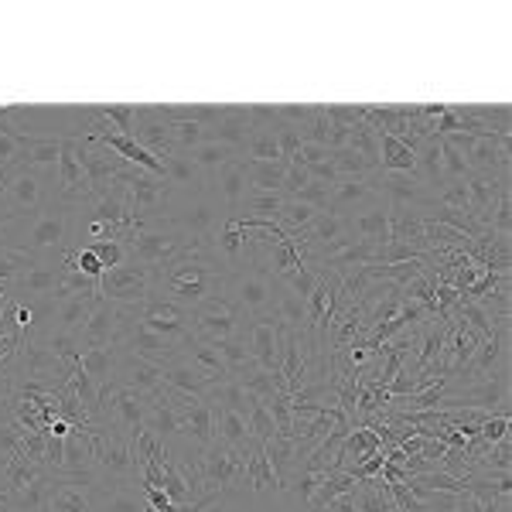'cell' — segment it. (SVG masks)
<instances>
[{
    "label": "cell",
    "instance_id": "cell-17",
    "mask_svg": "<svg viewBox=\"0 0 512 512\" xmlns=\"http://www.w3.org/2000/svg\"><path fill=\"white\" fill-rule=\"evenodd\" d=\"M181 362H185L188 369H195L198 376L216 379V383H222V379H233L216 345L202 342V338H195L192 332H188V338H181Z\"/></svg>",
    "mask_w": 512,
    "mask_h": 512
},
{
    "label": "cell",
    "instance_id": "cell-18",
    "mask_svg": "<svg viewBox=\"0 0 512 512\" xmlns=\"http://www.w3.org/2000/svg\"><path fill=\"white\" fill-rule=\"evenodd\" d=\"M383 198L376 195V188L369 185V175L366 178H342L338 185H332V195H328V212L335 216H352L359 212V205H376Z\"/></svg>",
    "mask_w": 512,
    "mask_h": 512
},
{
    "label": "cell",
    "instance_id": "cell-9",
    "mask_svg": "<svg viewBox=\"0 0 512 512\" xmlns=\"http://www.w3.org/2000/svg\"><path fill=\"white\" fill-rule=\"evenodd\" d=\"M243 328H246L243 311H239L226 294L209 297V301L198 304L192 311V335L202 338V342H212V345L226 342V338L243 335Z\"/></svg>",
    "mask_w": 512,
    "mask_h": 512
},
{
    "label": "cell",
    "instance_id": "cell-20",
    "mask_svg": "<svg viewBox=\"0 0 512 512\" xmlns=\"http://www.w3.org/2000/svg\"><path fill=\"white\" fill-rule=\"evenodd\" d=\"M253 127H250V110L246 106H222L219 120L209 127V137L216 144H226L233 147L236 154H243V144L250 140Z\"/></svg>",
    "mask_w": 512,
    "mask_h": 512
},
{
    "label": "cell",
    "instance_id": "cell-51",
    "mask_svg": "<svg viewBox=\"0 0 512 512\" xmlns=\"http://www.w3.org/2000/svg\"><path fill=\"white\" fill-rule=\"evenodd\" d=\"M28 137H14V134H0V171H7L14 161H18L21 147Z\"/></svg>",
    "mask_w": 512,
    "mask_h": 512
},
{
    "label": "cell",
    "instance_id": "cell-10",
    "mask_svg": "<svg viewBox=\"0 0 512 512\" xmlns=\"http://www.w3.org/2000/svg\"><path fill=\"white\" fill-rule=\"evenodd\" d=\"M369 185L383 198L390 209H427L434 192L417 175H403V171H373Z\"/></svg>",
    "mask_w": 512,
    "mask_h": 512
},
{
    "label": "cell",
    "instance_id": "cell-7",
    "mask_svg": "<svg viewBox=\"0 0 512 512\" xmlns=\"http://www.w3.org/2000/svg\"><path fill=\"white\" fill-rule=\"evenodd\" d=\"M123 246H127V260L130 263H144V267H161V263L175 260L178 253H185L188 239L168 229L164 222H151V226H140L130 236H123Z\"/></svg>",
    "mask_w": 512,
    "mask_h": 512
},
{
    "label": "cell",
    "instance_id": "cell-5",
    "mask_svg": "<svg viewBox=\"0 0 512 512\" xmlns=\"http://www.w3.org/2000/svg\"><path fill=\"white\" fill-rule=\"evenodd\" d=\"M52 185H59V168H7L4 171V202L7 216H31L45 209L52 198Z\"/></svg>",
    "mask_w": 512,
    "mask_h": 512
},
{
    "label": "cell",
    "instance_id": "cell-25",
    "mask_svg": "<svg viewBox=\"0 0 512 512\" xmlns=\"http://www.w3.org/2000/svg\"><path fill=\"white\" fill-rule=\"evenodd\" d=\"M226 383V379H222ZM164 386L168 390H175V393H185V396H192V400H205L212 390H216V379H205V376H198L195 369H188L185 362H171V366H164Z\"/></svg>",
    "mask_w": 512,
    "mask_h": 512
},
{
    "label": "cell",
    "instance_id": "cell-47",
    "mask_svg": "<svg viewBox=\"0 0 512 512\" xmlns=\"http://www.w3.org/2000/svg\"><path fill=\"white\" fill-rule=\"evenodd\" d=\"M31 263H35V256L11 250V246H0V280H4V284H14Z\"/></svg>",
    "mask_w": 512,
    "mask_h": 512
},
{
    "label": "cell",
    "instance_id": "cell-28",
    "mask_svg": "<svg viewBox=\"0 0 512 512\" xmlns=\"http://www.w3.org/2000/svg\"><path fill=\"white\" fill-rule=\"evenodd\" d=\"M62 137H28L11 168H59Z\"/></svg>",
    "mask_w": 512,
    "mask_h": 512
},
{
    "label": "cell",
    "instance_id": "cell-22",
    "mask_svg": "<svg viewBox=\"0 0 512 512\" xmlns=\"http://www.w3.org/2000/svg\"><path fill=\"white\" fill-rule=\"evenodd\" d=\"M212 192L222 198V212H226V216H233V212L239 209V202H243V195L250 192V181H246L243 161L233 158V161L222 164L216 175H212Z\"/></svg>",
    "mask_w": 512,
    "mask_h": 512
},
{
    "label": "cell",
    "instance_id": "cell-19",
    "mask_svg": "<svg viewBox=\"0 0 512 512\" xmlns=\"http://www.w3.org/2000/svg\"><path fill=\"white\" fill-rule=\"evenodd\" d=\"M246 458V482H250V492L256 499H267V495H277L284 485L277 482L274 468H270V458H267V444L260 441H250L243 451Z\"/></svg>",
    "mask_w": 512,
    "mask_h": 512
},
{
    "label": "cell",
    "instance_id": "cell-57",
    "mask_svg": "<svg viewBox=\"0 0 512 512\" xmlns=\"http://www.w3.org/2000/svg\"><path fill=\"white\" fill-rule=\"evenodd\" d=\"M212 512H216V509H212Z\"/></svg>",
    "mask_w": 512,
    "mask_h": 512
},
{
    "label": "cell",
    "instance_id": "cell-21",
    "mask_svg": "<svg viewBox=\"0 0 512 512\" xmlns=\"http://www.w3.org/2000/svg\"><path fill=\"white\" fill-rule=\"evenodd\" d=\"M345 226H349V236L366 239V243H373V246L390 243V209H386V202H376V205H369L366 212L345 216Z\"/></svg>",
    "mask_w": 512,
    "mask_h": 512
},
{
    "label": "cell",
    "instance_id": "cell-33",
    "mask_svg": "<svg viewBox=\"0 0 512 512\" xmlns=\"http://www.w3.org/2000/svg\"><path fill=\"white\" fill-rule=\"evenodd\" d=\"M287 198L280 192H246L243 202H239V209L233 212V219H277V212L284 209Z\"/></svg>",
    "mask_w": 512,
    "mask_h": 512
},
{
    "label": "cell",
    "instance_id": "cell-55",
    "mask_svg": "<svg viewBox=\"0 0 512 512\" xmlns=\"http://www.w3.org/2000/svg\"><path fill=\"white\" fill-rule=\"evenodd\" d=\"M0 195H4V171H0Z\"/></svg>",
    "mask_w": 512,
    "mask_h": 512
},
{
    "label": "cell",
    "instance_id": "cell-2",
    "mask_svg": "<svg viewBox=\"0 0 512 512\" xmlns=\"http://www.w3.org/2000/svg\"><path fill=\"white\" fill-rule=\"evenodd\" d=\"M0 246H11L35 260H62L72 246V205L55 195L45 209L31 216H11Z\"/></svg>",
    "mask_w": 512,
    "mask_h": 512
},
{
    "label": "cell",
    "instance_id": "cell-35",
    "mask_svg": "<svg viewBox=\"0 0 512 512\" xmlns=\"http://www.w3.org/2000/svg\"><path fill=\"white\" fill-rule=\"evenodd\" d=\"M212 410H216V441L229 444V448H236V451H246V444L253 441L246 417L233 414V410H222V407H212Z\"/></svg>",
    "mask_w": 512,
    "mask_h": 512
},
{
    "label": "cell",
    "instance_id": "cell-11",
    "mask_svg": "<svg viewBox=\"0 0 512 512\" xmlns=\"http://www.w3.org/2000/svg\"><path fill=\"white\" fill-rule=\"evenodd\" d=\"M99 297L113 304H144L151 297V267L144 263H120V267L106 270L99 280Z\"/></svg>",
    "mask_w": 512,
    "mask_h": 512
},
{
    "label": "cell",
    "instance_id": "cell-31",
    "mask_svg": "<svg viewBox=\"0 0 512 512\" xmlns=\"http://www.w3.org/2000/svg\"><path fill=\"white\" fill-rule=\"evenodd\" d=\"M267 458H270V468H274L277 482L287 485L291 478L297 475V468H301V454H297V444L291 437H274V441H267Z\"/></svg>",
    "mask_w": 512,
    "mask_h": 512
},
{
    "label": "cell",
    "instance_id": "cell-46",
    "mask_svg": "<svg viewBox=\"0 0 512 512\" xmlns=\"http://www.w3.org/2000/svg\"><path fill=\"white\" fill-rule=\"evenodd\" d=\"M137 110H140V106H103V110H99V117L110 123V130H117V134L134 137V130H137Z\"/></svg>",
    "mask_w": 512,
    "mask_h": 512
},
{
    "label": "cell",
    "instance_id": "cell-14",
    "mask_svg": "<svg viewBox=\"0 0 512 512\" xmlns=\"http://www.w3.org/2000/svg\"><path fill=\"white\" fill-rule=\"evenodd\" d=\"M117 345H120V349L140 355V359L154 362V366H161V369L181 359V342H171V338H164V335L147 332V328H140V321H134V325L123 332V338Z\"/></svg>",
    "mask_w": 512,
    "mask_h": 512
},
{
    "label": "cell",
    "instance_id": "cell-39",
    "mask_svg": "<svg viewBox=\"0 0 512 512\" xmlns=\"http://www.w3.org/2000/svg\"><path fill=\"white\" fill-rule=\"evenodd\" d=\"M188 158H192V161L198 164V168H202V175L212 181V175H216L222 164L239 158V154L233 151V147H226V144H216V140H205V144H198L195 151H188Z\"/></svg>",
    "mask_w": 512,
    "mask_h": 512
},
{
    "label": "cell",
    "instance_id": "cell-4",
    "mask_svg": "<svg viewBox=\"0 0 512 512\" xmlns=\"http://www.w3.org/2000/svg\"><path fill=\"white\" fill-rule=\"evenodd\" d=\"M222 219H226V212L219 209V198L209 185L205 192H188V195L175 192L168 212H164L158 222H164L168 229L181 233L188 243H205V239L216 236Z\"/></svg>",
    "mask_w": 512,
    "mask_h": 512
},
{
    "label": "cell",
    "instance_id": "cell-44",
    "mask_svg": "<svg viewBox=\"0 0 512 512\" xmlns=\"http://www.w3.org/2000/svg\"><path fill=\"white\" fill-rule=\"evenodd\" d=\"M345 147L355 154H362V158L373 161L379 168V134L373 127H366V123H355V127H349V140H345Z\"/></svg>",
    "mask_w": 512,
    "mask_h": 512
},
{
    "label": "cell",
    "instance_id": "cell-53",
    "mask_svg": "<svg viewBox=\"0 0 512 512\" xmlns=\"http://www.w3.org/2000/svg\"><path fill=\"white\" fill-rule=\"evenodd\" d=\"M14 396H18V383H14L11 373H0V414L14 407Z\"/></svg>",
    "mask_w": 512,
    "mask_h": 512
},
{
    "label": "cell",
    "instance_id": "cell-27",
    "mask_svg": "<svg viewBox=\"0 0 512 512\" xmlns=\"http://www.w3.org/2000/svg\"><path fill=\"white\" fill-rule=\"evenodd\" d=\"M117 345H96V349H82L79 355V369L86 373L93 383L103 390V386L113 383V373H117Z\"/></svg>",
    "mask_w": 512,
    "mask_h": 512
},
{
    "label": "cell",
    "instance_id": "cell-16",
    "mask_svg": "<svg viewBox=\"0 0 512 512\" xmlns=\"http://www.w3.org/2000/svg\"><path fill=\"white\" fill-rule=\"evenodd\" d=\"M62 274H65L62 260H35L18 280H14V297H18V301H35V297H55Z\"/></svg>",
    "mask_w": 512,
    "mask_h": 512
},
{
    "label": "cell",
    "instance_id": "cell-40",
    "mask_svg": "<svg viewBox=\"0 0 512 512\" xmlns=\"http://www.w3.org/2000/svg\"><path fill=\"white\" fill-rule=\"evenodd\" d=\"M24 434H28V427L18 420L14 407L0 414V458H18L24 451Z\"/></svg>",
    "mask_w": 512,
    "mask_h": 512
},
{
    "label": "cell",
    "instance_id": "cell-56",
    "mask_svg": "<svg viewBox=\"0 0 512 512\" xmlns=\"http://www.w3.org/2000/svg\"><path fill=\"white\" fill-rule=\"evenodd\" d=\"M4 461H7V458H0V472H4ZM0 489H4V482H0Z\"/></svg>",
    "mask_w": 512,
    "mask_h": 512
},
{
    "label": "cell",
    "instance_id": "cell-38",
    "mask_svg": "<svg viewBox=\"0 0 512 512\" xmlns=\"http://www.w3.org/2000/svg\"><path fill=\"white\" fill-rule=\"evenodd\" d=\"M315 216H318V209H311V205H304V202H297V198H287L284 202V209L277 212V226H280V233L284 236H301L304 229L315 222Z\"/></svg>",
    "mask_w": 512,
    "mask_h": 512
},
{
    "label": "cell",
    "instance_id": "cell-12",
    "mask_svg": "<svg viewBox=\"0 0 512 512\" xmlns=\"http://www.w3.org/2000/svg\"><path fill=\"white\" fill-rule=\"evenodd\" d=\"M243 338H246V349H250L253 362L267 373L280 369V355H284V338H287V328L280 325L274 315H263V318H250L243 328Z\"/></svg>",
    "mask_w": 512,
    "mask_h": 512
},
{
    "label": "cell",
    "instance_id": "cell-26",
    "mask_svg": "<svg viewBox=\"0 0 512 512\" xmlns=\"http://www.w3.org/2000/svg\"><path fill=\"white\" fill-rule=\"evenodd\" d=\"M414 175L424 181L431 192L444 185V168H441V140L434 134H427L420 144L414 147Z\"/></svg>",
    "mask_w": 512,
    "mask_h": 512
},
{
    "label": "cell",
    "instance_id": "cell-48",
    "mask_svg": "<svg viewBox=\"0 0 512 512\" xmlns=\"http://www.w3.org/2000/svg\"><path fill=\"white\" fill-rule=\"evenodd\" d=\"M89 250L96 253L103 270H113V267H120V263H127V246H123V239H99V243H89Z\"/></svg>",
    "mask_w": 512,
    "mask_h": 512
},
{
    "label": "cell",
    "instance_id": "cell-52",
    "mask_svg": "<svg viewBox=\"0 0 512 512\" xmlns=\"http://www.w3.org/2000/svg\"><path fill=\"white\" fill-rule=\"evenodd\" d=\"M304 185H311V171L304 168V164H291V168H287L284 192H280V195H284V198H294Z\"/></svg>",
    "mask_w": 512,
    "mask_h": 512
},
{
    "label": "cell",
    "instance_id": "cell-1",
    "mask_svg": "<svg viewBox=\"0 0 512 512\" xmlns=\"http://www.w3.org/2000/svg\"><path fill=\"white\" fill-rule=\"evenodd\" d=\"M229 274L233 270L212 250V239H205V243H192L175 260L151 267V294H158L185 311H195L209 297L226 294Z\"/></svg>",
    "mask_w": 512,
    "mask_h": 512
},
{
    "label": "cell",
    "instance_id": "cell-43",
    "mask_svg": "<svg viewBox=\"0 0 512 512\" xmlns=\"http://www.w3.org/2000/svg\"><path fill=\"white\" fill-rule=\"evenodd\" d=\"M168 127H171V144H175V151H181V154L195 151L198 144L212 140L209 127H202V123H192V120H175V123H168Z\"/></svg>",
    "mask_w": 512,
    "mask_h": 512
},
{
    "label": "cell",
    "instance_id": "cell-6",
    "mask_svg": "<svg viewBox=\"0 0 512 512\" xmlns=\"http://www.w3.org/2000/svg\"><path fill=\"white\" fill-rule=\"evenodd\" d=\"M226 297L243 311V318L274 315V277L263 267H253V263L236 267L233 274H229Z\"/></svg>",
    "mask_w": 512,
    "mask_h": 512
},
{
    "label": "cell",
    "instance_id": "cell-30",
    "mask_svg": "<svg viewBox=\"0 0 512 512\" xmlns=\"http://www.w3.org/2000/svg\"><path fill=\"white\" fill-rule=\"evenodd\" d=\"M99 297L96 294H86V297H69V301H55V321L52 328H59V332H72L79 335L82 325H86L89 311L96 308Z\"/></svg>",
    "mask_w": 512,
    "mask_h": 512
},
{
    "label": "cell",
    "instance_id": "cell-3",
    "mask_svg": "<svg viewBox=\"0 0 512 512\" xmlns=\"http://www.w3.org/2000/svg\"><path fill=\"white\" fill-rule=\"evenodd\" d=\"M198 512H222L236 502L250 499V482H246V458L243 451L229 448L222 441H212L209 448L198 451Z\"/></svg>",
    "mask_w": 512,
    "mask_h": 512
},
{
    "label": "cell",
    "instance_id": "cell-24",
    "mask_svg": "<svg viewBox=\"0 0 512 512\" xmlns=\"http://www.w3.org/2000/svg\"><path fill=\"white\" fill-rule=\"evenodd\" d=\"M48 478H52V472H48ZM48 512H96V489H82V485L52 478Z\"/></svg>",
    "mask_w": 512,
    "mask_h": 512
},
{
    "label": "cell",
    "instance_id": "cell-23",
    "mask_svg": "<svg viewBox=\"0 0 512 512\" xmlns=\"http://www.w3.org/2000/svg\"><path fill=\"white\" fill-rule=\"evenodd\" d=\"M161 164H164V181H168L171 192H178V195L205 192V188L212 185V181L202 175V168H198V164L181 151H175L171 158H164Z\"/></svg>",
    "mask_w": 512,
    "mask_h": 512
},
{
    "label": "cell",
    "instance_id": "cell-29",
    "mask_svg": "<svg viewBox=\"0 0 512 512\" xmlns=\"http://www.w3.org/2000/svg\"><path fill=\"white\" fill-rule=\"evenodd\" d=\"M239 161H243L246 181H250L253 192H284L287 168H291V164H284V161H250V158H239Z\"/></svg>",
    "mask_w": 512,
    "mask_h": 512
},
{
    "label": "cell",
    "instance_id": "cell-42",
    "mask_svg": "<svg viewBox=\"0 0 512 512\" xmlns=\"http://www.w3.org/2000/svg\"><path fill=\"white\" fill-rule=\"evenodd\" d=\"M239 158H250V161H284V154H280V144H277L274 130H253L250 140L243 144V154H239Z\"/></svg>",
    "mask_w": 512,
    "mask_h": 512
},
{
    "label": "cell",
    "instance_id": "cell-41",
    "mask_svg": "<svg viewBox=\"0 0 512 512\" xmlns=\"http://www.w3.org/2000/svg\"><path fill=\"white\" fill-rule=\"evenodd\" d=\"M48 495H52V478L28 485V489L11 495V512H48Z\"/></svg>",
    "mask_w": 512,
    "mask_h": 512
},
{
    "label": "cell",
    "instance_id": "cell-37",
    "mask_svg": "<svg viewBox=\"0 0 512 512\" xmlns=\"http://www.w3.org/2000/svg\"><path fill=\"white\" fill-rule=\"evenodd\" d=\"M216 349H219L222 362H226V369H229V376H233V379H243L246 373L260 369V366L253 362L250 349H246V338H243V335L226 338V342H216Z\"/></svg>",
    "mask_w": 512,
    "mask_h": 512
},
{
    "label": "cell",
    "instance_id": "cell-54",
    "mask_svg": "<svg viewBox=\"0 0 512 512\" xmlns=\"http://www.w3.org/2000/svg\"><path fill=\"white\" fill-rule=\"evenodd\" d=\"M454 512H482V502H478L475 495L461 492V495H458V506H454Z\"/></svg>",
    "mask_w": 512,
    "mask_h": 512
},
{
    "label": "cell",
    "instance_id": "cell-36",
    "mask_svg": "<svg viewBox=\"0 0 512 512\" xmlns=\"http://www.w3.org/2000/svg\"><path fill=\"white\" fill-rule=\"evenodd\" d=\"M41 349H48L59 362H65L69 369L79 366V355H82V345H79V335L72 332H59V328H48L45 335L38 338Z\"/></svg>",
    "mask_w": 512,
    "mask_h": 512
},
{
    "label": "cell",
    "instance_id": "cell-8",
    "mask_svg": "<svg viewBox=\"0 0 512 512\" xmlns=\"http://www.w3.org/2000/svg\"><path fill=\"white\" fill-rule=\"evenodd\" d=\"M96 437V472L103 482H140L134 461V437L113 431V427H93Z\"/></svg>",
    "mask_w": 512,
    "mask_h": 512
},
{
    "label": "cell",
    "instance_id": "cell-50",
    "mask_svg": "<svg viewBox=\"0 0 512 512\" xmlns=\"http://www.w3.org/2000/svg\"><path fill=\"white\" fill-rule=\"evenodd\" d=\"M509 437V417H489L482 427H478V441L485 444H499Z\"/></svg>",
    "mask_w": 512,
    "mask_h": 512
},
{
    "label": "cell",
    "instance_id": "cell-34",
    "mask_svg": "<svg viewBox=\"0 0 512 512\" xmlns=\"http://www.w3.org/2000/svg\"><path fill=\"white\" fill-rule=\"evenodd\" d=\"M379 171H403L414 175V147L393 134H379Z\"/></svg>",
    "mask_w": 512,
    "mask_h": 512
},
{
    "label": "cell",
    "instance_id": "cell-32",
    "mask_svg": "<svg viewBox=\"0 0 512 512\" xmlns=\"http://www.w3.org/2000/svg\"><path fill=\"white\" fill-rule=\"evenodd\" d=\"M48 472L38 465V461H31V458H24V454H18V458H7L4 461V472H0V482H4V489L7 492H21V489H28V485H35L41 482Z\"/></svg>",
    "mask_w": 512,
    "mask_h": 512
},
{
    "label": "cell",
    "instance_id": "cell-49",
    "mask_svg": "<svg viewBox=\"0 0 512 512\" xmlns=\"http://www.w3.org/2000/svg\"><path fill=\"white\" fill-rule=\"evenodd\" d=\"M328 195H332V185L311 181V185H304L294 198H297V202H304V205H311V209H318V212H328Z\"/></svg>",
    "mask_w": 512,
    "mask_h": 512
},
{
    "label": "cell",
    "instance_id": "cell-15",
    "mask_svg": "<svg viewBox=\"0 0 512 512\" xmlns=\"http://www.w3.org/2000/svg\"><path fill=\"white\" fill-rule=\"evenodd\" d=\"M117 349H120V345H117ZM113 383L130 386V390H137V393H144V396H151V400H154V396L161 393V386H164V369L154 366V362H147V359H140V355H134V352L120 349Z\"/></svg>",
    "mask_w": 512,
    "mask_h": 512
},
{
    "label": "cell",
    "instance_id": "cell-45",
    "mask_svg": "<svg viewBox=\"0 0 512 512\" xmlns=\"http://www.w3.org/2000/svg\"><path fill=\"white\" fill-rule=\"evenodd\" d=\"M246 424H250V437H253V441H260V444H267V441H274V437H277V424H274V417H270V410H267V403H263V400H256L250 407Z\"/></svg>",
    "mask_w": 512,
    "mask_h": 512
},
{
    "label": "cell",
    "instance_id": "cell-13",
    "mask_svg": "<svg viewBox=\"0 0 512 512\" xmlns=\"http://www.w3.org/2000/svg\"><path fill=\"white\" fill-rule=\"evenodd\" d=\"M140 328L171 338V342H181V338H188V332H192V311H185V308H178V304L151 294V297H144V304H140Z\"/></svg>",
    "mask_w": 512,
    "mask_h": 512
}]
</instances>
